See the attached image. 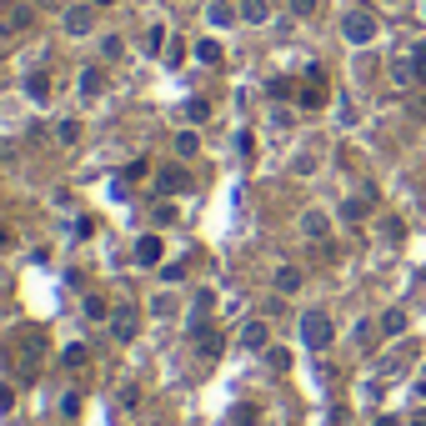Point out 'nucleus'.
I'll list each match as a JSON object with an SVG mask.
<instances>
[{
  "mask_svg": "<svg viewBox=\"0 0 426 426\" xmlns=\"http://www.w3.org/2000/svg\"><path fill=\"white\" fill-rule=\"evenodd\" d=\"M291 11H296V16H311V11H316V0H291Z\"/></svg>",
  "mask_w": 426,
  "mask_h": 426,
  "instance_id": "15",
  "label": "nucleus"
},
{
  "mask_svg": "<svg viewBox=\"0 0 426 426\" xmlns=\"http://www.w3.org/2000/svg\"><path fill=\"white\" fill-rule=\"evenodd\" d=\"M136 261H141V266H155V261H161V236H141V241H136Z\"/></svg>",
  "mask_w": 426,
  "mask_h": 426,
  "instance_id": "3",
  "label": "nucleus"
},
{
  "mask_svg": "<svg viewBox=\"0 0 426 426\" xmlns=\"http://www.w3.org/2000/svg\"><path fill=\"white\" fill-rule=\"evenodd\" d=\"M411 426H426V416H416V421H411Z\"/></svg>",
  "mask_w": 426,
  "mask_h": 426,
  "instance_id": "18",
  "label": "nucleus"
},
{
  "mask_svg": "<svg viewBox=\"0 0 426 426\" xmlns=\"http://www.w3.org/2000/svg\"><path fill=\"white\" fill-rule=\"evenodd\" d=\"M196 56H201L206 66H216V61H221V45H216V40H201V45H196Z\"/></svg>",
  "mask_w": 426,
  "mask_h": 426,
  "instance_id": "9",
  "label": "nucleus"
},
{
  "mask_svg": "<svg viewBox=\"0 0 426 426\" xmlns=\"http://www.w3.org/2000/svg\"><path fill=\"white\" fill-rule=\"evenodd\" d=\"M401 326H406V311H401V306H391V311L381 316V331H386V336H401Z\"/></svg>",
  "mask_w": 426,
  "mask_h": 426,
  "instance_id": "7",
  "label": "nucleus"
},
{
  "mask_svg": "<svg viewBox=\"0 0 426 426\" xmlns=\"http://www.w3.org/2000/svg\"><path fill=\"white\" fill-rule=\"evenodd\" d=\"M176 150H181V155H196V136L181 131V136H176Z\"/></svg>",
  "mask_w": 426,
  "mask_h": 426,
  "instance_id": "13",
  "label": "nucleus"
},
{
  "mask_svg": "<svg viewBox=\"0 0 426 426\" xmlns=\"http://www.w3.org/2000/svg\"><path fill=\"white\" fill-rule=\"evenodd\" d=\"M371 35H377V20L371 16H346V40L351 45H366Z\"/></svg>",
  "mask_w": 426,
  "mask_h": 426,
  "instance_id": "2",
  "label": "nucleus"
},
{
  "mask_svg": "<svg viewBox=\"0 0 426 426\" xmlns=\"http://www.w3.org/2000/svg\"><path fill=\"white\" fill-rule=\"evenodd\" d=\"M211 20H216V25H231V20H236V6H231V0H216V6H211Z\"/></svg>",
  "mask_w": 426,
  "mask_h": 426,
  "instance_id": "8",
  "label": "nucleus"
},
{
  "mask_svg": "<svg viewBox=\"0 0 426 426\" xmlns=\"http://www.w3.org/2000/svg\"><path fill=\"white\" fill-rule=\"evenodd\" d=\"M161 191H186V176H181V171H171V176H161Z\"/></svg>",
  "mask_w": 426,
  "mask_h": 426,
  "instance_id": "14",
  "label": "nucleus"
},
{
  "mask_svg": "<svg viewBox=\"0 0 426 426\" xmlns=\"http://www.w3.org/2000/svg\"><path fill=\"white\" fill-rule=\"evenodd\" d=\"M266 336H271V331H266V321H246V331H241V341H246L251 351H261V346H266Z\"/></svg>",
  "mask_w": 426,
  "mask_h": 426,
  "instance_id": "5",
  "label": "nucleus"
},
{
  "mask_svg": "<svg viewBox=\"0 0 426 426\" xmlns=\"http://www.w3.org/2000/svg\"><path fill=\"white\" fill-rule=\"evenodd\" d=\"M301 286V271H276V291H296Z\"/></svg>",
  "mask_w": 426,
  "mask_h": 426,
  "instance_id": "12",
  "label": "nucleus"
},
{
  "mask_svg": "<svg viewBox=\"0 0 426 426\" xmlns=\"http://www.w3.org/2000/svg\"><path fill=\"white\" fill-rule=\"evenodd\" d=\"M241 16H246L251 25H261L266 16H271V6H266V0H241Z\"/></svg>",
  "mask_w": 426,
  "mask_h": 426,
  "instance_id": "6",
  "label": "nucleus"
},
{
  "mask_svg": "<svg viewBox=\"0 0 426 426\" xmlns=\"http://www.w3.org/2000/svg\"><path fill=\"white\" fill-rule=\"evenodd\" d=\"M301 231H306V236H326V231H331V221L321 216V211H306V216H301Z\"/></svg>",
  "mask_w": 426,
  "mask_h": 426,
  "instance_id": "4",
  "label": "nucleus"
},
{
  "mask_svg": "<svg viewBox=\"0 0 426 426\" xmlns=\"http://www.w3.org/2000/svg\"><path fill=\"white\" fill-rule=\"evenodd\" d=\"M0 246H11V231H6V226H0Z\"/></svg>",
  "mask_w": 426,
  "mask_h": 426,
  "instance_id": "16",
  "label": "nucleus"
},
{
  "mask_svg": "<svg viewBox=\"0 0 426 426\" xmlns=\"http://www.w3.org/2000/svg\"><path fill=\"white\" fill-rule=\"evenodd\" d=\"M116 336H136V311H121L116 316Z\"/></svg>",
  "mask_w": 426,
  "mask_h": 426,
  "instance_id": "10",
  "label": "nucleus"
},
{
  "mask_svg": "<svg viewBox=\"0 0 426 426\" xmlns=\"http://www.w3.org/2000/svg\"><path fill=\"white\" fill-rule=\"evenodd\" d=\"M66 25H71L76 35H85V30H90V11H71V20H66Z\"/></svg>",
  "mask_w": 426,
  "mask_h": 426,
  "instance_id": "11",
  "label": "nucleus"
},
{
  "mask_svg": "<svg viewBox=\"0 0 426 426\" xmlns=\"http://www.w3.org/2000/svg\"><path fill=\"white\" fill-rule=\"evenodd\" d=\"M377 426H396V421H391V416H381V421H377Z\"/></svg>",
  "mask_w": 426,
  "mask_h": 426,
  "instance_id": "17",
  "label": "nucleus"
},
{
  "mask_svg": "<svg viewBox=\"0 0 426 426\" xmlns=\"http://www.w3.org/2000/svg\"><path fill=\"white\" fill-rule=\"evenodd\" d=\"M301 341H306L311 351H326V346H331V316H326V311H306V316H301Z\"/></svg>",
  "mask_w": 426,
  "mask_h": 426,
  "instance_id": "1",
  "label": "nucleus"
}]
</instances>
